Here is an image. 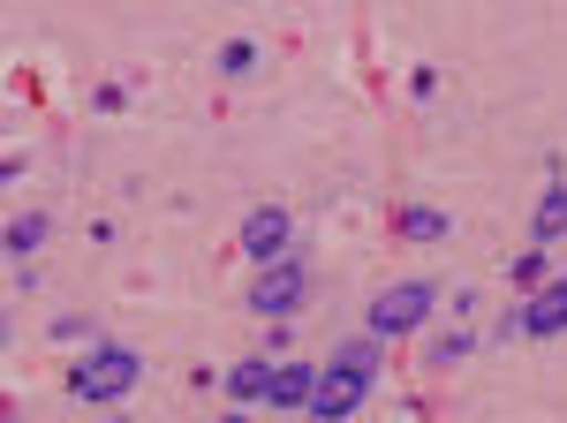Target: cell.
Returning <instances> with one entry per match:
<instances>
[{
    "mask_svg": "<svg viewBox=\"0 0 567 423\" xmlns=\"http://www.w3.org/2000/svg\"><path fill=\"white\" fill-rule=\"evenodd\" d=\"M371 371H379V348H371V333H363V340H349V348L318 371L310 416H318V423H349L355 409H363V393H371Z\"/></svg>",
    "mask_w": 567,
    "mask_h": 423,
    "instance_id": "6da1fadb",
    "label": "cell"
},
{
    "mask_svg": "<svg viewBox=\"0 0 567 423\" xmlns=\"http://www.w3.org/2000/svg\"><path fill=\"white\" fill-rule=\"evenodd\" d=\"M136 379H144V355L122 348V340H99L84 363L69 371V401H84V409H106V401H130Z\"/></svg>",
    "mask_w": 567,
    "mask_h": 423,
    "instance_id": "7a4b0ae2",
    "label": "cell"
},
{
    "mask_svg": "<svg viewBox=\"0 0 567 423\" xmlns=\"http://www.w3.org/2000/svg\"><path fill=\"white\" fill-rule=\"evenodd\" d=\"M432 310H439V288H432V280H393V288H379V296H371V340L416 333Z\"/></svg>",
    "mask_w": 567,
    "mask_h": 423,
    "instance_id": "3957f363",
    "label": "cell"
},
{
    "mask_svg": "<svg viewBox=\"0 0 567 423\" xmlns=\"http://www.w3.org/2000/svg\"><path fill=\"white\" fill-rule=\"evenodd\" d=\"M310 296V265L303 257H280V265H265L258 280H250V310L258 318H296Z\"/></svg>",
    "mask_w": 567,
    "mask_h": 423,
    "instance_id": "277c9868",
    "label": "cell"
},
{
    "mask_svg": "<svg viewBox=\"0 0 567 423\" xmlns=\"http://www.w3.org/2000/svg\"><path fill=\"white\" fill-rule=\"evenodd\" d=\"M288 235H296V219H288V205H258L250 212V219H243V257H250V265H280V257H296L288 250Z\"/></svg>",
    "mask_w": 567,
    "mask_h": 423,
    "instance_id": "5b68a950",
    "label": "cell"
},
{
    "mask_svg": "<svg viewBox=\"0 0 567 423\" xmlns=\"http://www.w3.org/2000/svg\"><path fill=\"white\" fill-rule=\"evenodd\" d=\"M507 333H523V340H553V333H567V280H545L537 296L507 318Z\"/></svg>",
    "mask_w": 567,
    "mask_h": 423,
    "instance_id": "8992f818",
    "label": "cell"
},
{
    "mask_svg": "<svg viewBox=\"0 0 567 423\" xmlns=\"http://www.w3.org/2000/svg\"><path fill=\"white\" fill-rule=\"evenodd\" d=\"M310 393H318V363H280L265 409H310Z\"/></svg>",
    "mask_w": 567,
    "mask_h": 423,
    "instance_id": "52a82bcc",
    "label": "cell"
},
{
    "mask_svg": "<svg viewBox=\"0 0 567 423\" xmlns=\"http://www.w3.org/2000/svg\"><path fill=\"white\" fill-rule=\"evenodd\" d=\"M560 235H567V182H553V189L537 197V212H529V243H537V250H553Z\"/></svg>",
    "mask_w": 567,
    "mask_h": 423,
    "instance_id": "ba28073f",
    "label": "cell"
},
{
    "mask_svg": "<svg viewBox=\"0 0 567 423\" xmlns=\"http://www.w3.org/2000/svg\"><path fill=\"white\" fill-rule=\"evenodd\" d=\"M272 371H280V363L250 355V363H235V371H227V393H235V401L250 409V401H265V393H272Z\"/></svg>",
    "mask_w": 567,
    "mask_h": 423,
    "instance_id": "9c48e42d",
    "label": "cell"
},
{
    "mask_svg": "<svg viewBox=\"0 0 567 423\" xmlns=\"http://www.w3.org/2000/svg\"><path fill=\"white\" fill-rule=\"evenodd\" d=\"M45 235H53V219H45V212H23V219H8L0 250H8V257H31V250L45 243Z\"/></svg>",
    "mask_w": 567,
    "mask_h": 423,
    "instance_id": "30bf717a",
    "label": "cell"
},
{
    "mask_svg": "<svg viewBox=\"0 0 567 423\" xmlns=\"http://www.w3.org/2000/svg\"><path fill=\"white\" fill-rule=\"evenodd\" d=\"M393 227H401L409 243H446V212H432V205H401Z\"/></svg>",
    "mask_w": 567,
    "mask_h": 423,
    "instance_id": "8fae6325",
    "label": "cell"
},
{
    "mask_svg": "<svg viewBox=\"0 0 567 423\" xmlns=\"http://www.w3.org/2000/svg\"><path fill=\"white\" fill-rule=\"evenodd\" d=\"M250 69H258V45H250V39L219 45V76H250Z\"/></svg>",
    "mask_w": 567,
    "mask_h": 423,
    "instance_id": "7c38bea8",
    "label": "cell"
},
{
    "mask_svg": "<svg viewBox=\"0 0 567 423\" xmlns=\"http://www.w3.org/2000/svg\"><path fill=\"white\" fill-rule=\"evenodd\" d=\"M507 280L537 296V288H545V250H523V257H515V272H507Z\"/></svg>",
    "mask_w": 567,
    "mask_h": 423,
    "instance_id": "4fadbf2b",
    "label": "cell"
},
{
    "mask_svg": "<svg viewBox=\"0 0 567 423\" xmlns=\"http://www.w3.org/2000/svg\"><path fill=\"white\" fill-rule=\"evenodd\" d=\"M219 423H250V416H243V409H227V416H219Z\"/></svg>",
    "mask_w": 567,
    "mask_h": 423,
    "instance_id": "5bb4252c",
    "label": "cell"
},
{
    "mask_svg": "<svg viewBox=\"0 0 567 423\" xmlns=\"http://www.w3.org/2000/svg\"><path fill=\"white\" fill-rule=\"evenodd\" d=\"M114 423H130V416H114Z\"/></svg>",
    "mask_w": 567,
    "mask_h": 423,
    "instance_id": "9a60e30c",
    "label": "cell"
}]
</instances>
